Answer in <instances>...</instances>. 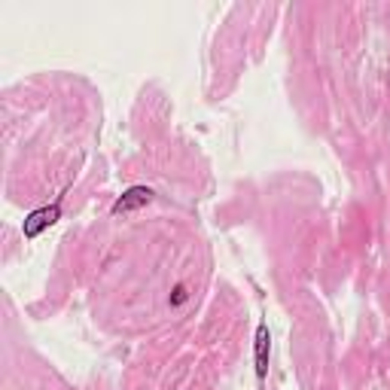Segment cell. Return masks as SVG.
Returning <instances> with one entry per match:
<instances>
[{
    "label": "cell",
    "mask_w": 390,
    "mask_h": 390,
    "mask_svg": "<svg viewBox=\"0 0 390 390\" xmlns=\"http://www.w3.org/2000/svg\"><path fill=\"white\" fill-rule=\"evenodd\" d=\"M58 213H61V202H55L52 207H43V211H34L28 220H24V238H37L46 226H52V223L58 220Z\"/></svg>",
    "instance_id": "6da1fadb"
},
{
    "label": "cell",
    "mask_w": 390,
    "mask_h": 390,
    "mask_svg": "<svg viewBox=\"0 0 390 390\" xmlns=\"http://www.w3.org/2000/svg\"><path fill=\"white\" fill-rule=\"evenodd\" d=\"M269 354H271L269 323H260L256 327V378L260 381H265V375H269Z\"/></svg>",
    "instance_id": "7a4b0ae2"
},
{
    "label": "cell",
    "mask_w": 390,
    "mask_h": 390,
    "mask_svg": "<svg viewBox=\"0 0 390 390\" xmlns=\"http://www.w3.org/2000/svg\"><path fill=\"white\" fill-rule=\"evenodd\" d=\"M149 202H153V189H147V186H131L128 193L110 207V213H128V211H137V207H144V204H149Z\"/></svg>",
    "instance_id": "3957f363"
},
{
    "label": "cell",
    "mask_w": 390,
    "mask_h": 390,
    "mask_svg": "<svg viewBox=\"0 0 390 390\" xmlns=\"http://www.w3.org/2000/svg\"><path fill=\"white\" fill-rule=\"evenodd\" d=\"M186 299H189V290H186L183 284H177V287H174V290H171V296H168V302H171V308H180V305H183V302H186Z\"/></svg>",
    "instance_id": "277c9868"
}]
</instances>
